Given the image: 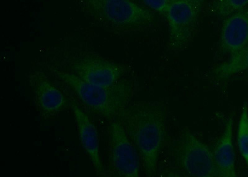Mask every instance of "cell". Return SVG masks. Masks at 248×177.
<instances>
[{"label": "cell", "mask_w": 248, "mask_h": 177, "mask_svg": "<svg viewBox=\"0 0 248 177\" xmlns=\"http://www.w3.org/2000/svg\"><path fill=\"white\" fill-rule=\"evenodd\" d=\"M117 118L139 152L146 176H156L166 136L165 106L154 101L130 103Z\"/></svg>", "instance_id": "1"}, {"label": "cell", "mask_w": 248, "mask_h": 177, "mask_svg": "<svg viewBox=\"0 0 248 177\" xmlns=\"http://www.w3.org/2000/svg\"><path fill=\"white\" fill-rule=\"evenodd\" d=\"M54 74L88 109L110 121L130 103L132 90L127 81L106 87L86 82L68 71L55 70Z\"/></svg>", "instance_id": "2"}, {"label": "cell", "mask_w": 248, "mask_h": 177, "mask_svg": "<svg viewBox=\"0 0 248 177\" xmlns=\"http://www.w3.org/2000/svg\"><path fill=\"white\" fill-rule=\"evenodd\" d=\"M85 4L94 19L117 30H141L155 21L154 13L134 0H85Z\"/></svg>", "instance_id": "3"}, {"label": "cell", "mask_w": 248, "mask_h": 177, "mask_svg": "<svg viewBox=\"0 0 248 177\" xmlns=\"http://www.w3.org/2000/svg\"><path fill=\"white\" fill-rule=\"evenodd\" d=\"M175 162L186 176L220 177L213 152L191 132L186 130L175 148Z\"/></svg>", "instance_id": "4"}, {"label": "cell", "mask_w": 248, "mask_h": 177, "mask_svg": "<svg viewBox=\"0 0 248 177\" xmlns=\"http://www.w3.org/2000/svg\"><path fill=\"white\" fill-rule=\"evenodd\" d=\"M205 0H175L168 8L165 16L169 29L168 46L181 50L193 39Z\"/></svg>", "instance_id": "5"}, {"label": "cell", "mask_w": 248, "mask_h": 177, "mask_svg": "<svg viewBox=\"0 0 248 177\" xmlns=\"http://www.w3.org/2000/svg\"><path fill=\"white\" fill-rule=\"evenodd\" d=\"M108 134V175L121 177H139L140 157L118 119L110 121Z\"/></svg>", "instance_id": "6"}, {"label": "cell", "mask_w": 248, "mask_h": 177, "mask_svg": "<svg viewBox=\"0 0 248 177\" xmlns=\"http://www.w3.org/2000/svg\"><path fill=\"white\" fill-rule=\"evenodd\" d=\"M68 71L78 78L102 87H112L121 80L124 68L101 57L86 55L73 60Z\"/></svg>", "instance_id": "7"}, {"label": "cell", "mask_w": 248, "mask_h": 177, "mask_svg": "<svg viewBox=\"0 0 248 177\" xmlns=\"http://www.w3.org/2000/svg\"><path fill=\"white\" fill-rule=\"evenodd\" d=\"M28 81L40 114L48 118L58 114L67 105L65 95L41 72L29 75Z\"/></svg>", "instance_id": "8"}, {"label": "cell", "mask_w": 248, "mask_h": 177, "mask_svg": "<svg viewBox=\"0 0 248 177\" xmlns=\"http://www.w3.org/2000/svg\"><path fill=\"white\" fill-rule=\"evenodd\" d=\"M70 106L82 147L89 157L97 176H106L107 174L102 163L98 132L96 126L75 101L70 100Z\"/></svg>", "instance_id": "9"}, {"label": "cell", "mask_w": 248, "mask_h": 177, "mask_svg": "<svg viewBox=\"0 0 248 177\" xmlns=\"http://www.w3.org/2000/svg\"><path fill=\"white\" fill-rule=\"evenodd\" d=\"M248 44V8L229 15L221 27L220 45L221 50L230 56Z\"/></svg>", "instance_id": "10"}, {"label": "cell", "mask_w": 248, "mask_h": 177, "mask_svg": "<svg viewBox=\"0 0 248 177\" xmlns=\"http://www.w3.org/2000/svg\"><path fill=\"white\" fill-rule=\"evenodd\" d=\"M234 120L230 116L213 151L215 162L220 177H236L235 152L232 143Z\"/></svg>", "instance_id": "11"}, {"label": "cell", "mask_w": 248, "mask_h": 177, "mask_svg": "<svg viewBox=\"0 0 248 177\" xmlns=\"http://www.w3.org/2000/svg\"><path fill=\"white\" fill-rule=\"evenodd\" d=\"M246 70H248V44L232 55L229 61L218 65L215 69V74L218 79H224Z\"/></svg>", "instance_id": "12"}, {"label": "cell", "mask_w": 248, "mask_h": 177, "mask_svg": "<svg viewBox=\"0 0 248 177\" xmlns=\"http://www.w3.org/2000/svg\"><path fill=\"white\" fill-rule=\"evenodd\" d=\"M239 151L244 159L248 169V104L243 103L237 130Z\"/></svg>", "instance_id": "13"}, {"label": "cell", "mask_w": 248, "mask_h": 177, "mask_svg": "<svg viewBox=\"0 0 248 177\" xmlns=\"http://www.w3.org/2000/svg\"><path fill=\"white\" fill-rule=\"evenodd\" d=\"M248 0H216L212 4V12L220 17H227L247 7Z\"/></svg>", "instance_id": "14"}, {"label": "cell", "mask_w": 248, "mask_h": 177, "mask_svg": "<svg viewBox=\"0 0 248 177\" xmlns=\"http://www.w3.org/2000/svg\"><path fill=\"white\" fill-rule=\"evenodd\" d=\"M142 1L151 10L165 16L168 8L175 0H142Z\"/></svg>", "instance_id": "15"}]
</instances>
